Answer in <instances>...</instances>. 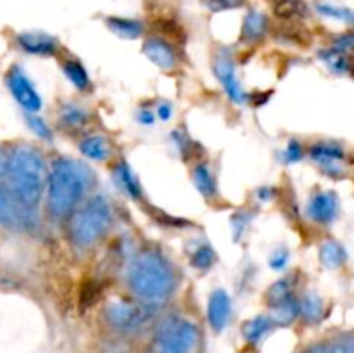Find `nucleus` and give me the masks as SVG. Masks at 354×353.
Instances as JSON below:
<instances>
[{
    "instance_id": "nucleus-30",
    "label": "nucleus",
    "mask_w": 354,
    "mask_h": 353,
    "mask_svg": "<svg viewBox=\"0 0 354 353\" xmlns=\"http://www.w3.org/2000/svg\"><path fill=\"white\" fill-rule=\"evenodd\" d=\"M207 10L214 14L227 12V10H237L245 7L248 0H203Z\"/></svg>"
},
{
    "instance_id": "nucleus-24",
    "label": "nucleus",
    "mask_w": 354,
    "mask_h": 353,
    "mask_svg": "<svg viewBox=\"0 0 354 353\" xmlns=\"http://www.w3.org/2000/svg\"><path fill=\"white\" fill-rule=\"evenodd\" d=\"M315 10H317L320 16L327 17V19L342 21V23H348L354 26V9H349V7L335 6V3L318 0V2H315Z\"/></svg>"
},
{
    "instance_id": "nucleus-40",
    "label": "nucleus",
    "mask_w": 354,
    "mask_h": 353,
    "mask_svg": "<svg viewBox=\"0 0 354 353\" xmlns=\"http://www.w3.org/2000/svg\"><path fill=\"white\" fill-rule=\"evenodd\" d=\"M335 350H337V353H354V339L341 343V345L335 346Z\"/></svg>"
},
{
    "instance_id": "nucleus-20",
    "label": "nucleus",
    "mask_w": 354,
    "mask_h": 353,
    "mask_svg": "<svg viewBox=\"0 0 354 353\" xmlns=\"http://www.w3.org/2000/svg\"><path fill=\"white\" fill-rule=\"evenodd\" d=\"M192 179H194V183H196L197 190H199L206 199H213V197H216L218 194L216 180H214L213 172H211V168L206 165V163H197V165L194 166Z\"/></svg>"
},
{
    "instance_id": "nucleus-33",
    "label": "nucleus",
    "mask_w": 354,
    "mask_h": 353,
    "mask_svg": "<svg viewBox=\"0 0 354 353\" xmlns=\"http://www.w3.org/2000/svg\"><path fill=\"white\" fill-rule=\"evenodd\" d=\"M26 123H28V127H30L31 130H33V134L38 135V137H40V138H44V141H50V138H52L50 128H48V125L45 123V121L41 120V118L35 116V114L30 113L26 116Z\"/></svg>"
},
{
    "instance_id": "nucleus-36",
    "label": "nucleus",
    "mask_w": 354,
    "mask_h": 353,
    "mask_svg": "<svg viewBox=\"0 0 354 353\" xmlns=\"http://www.w3.org/2000/svg\"><path fill=\"white\" fill-rule=\"evenodd\" d=\"M332 47L339 52H344V54L354 52V31H346V33L337 35L332 42Z\"/></svg>"
},
{
    "instance_id": "nucleus-41",
    "label": "nucleus",
    "mask_w": 354,
    "mask_h": 353,
    "mask_svg": "<svg viewBox=\"0 0 354 353\" xmlns=\"http://www.w3.org/2000/svg\"><path fill=\"white\" fill-rule=\"evenodd\" d=\"M308 353H337V350H335V346H315V348H311Z\"/></svg>"
},
{
    "instance_id": "nucleus-1",
    "label": "nucleus",
    "mask_w": 354,
    "mask_h": 353,
    "mask_svg": "<svg viewBox=\"0 0 354 353\" xmlns=\"http://www.w3.org/2000/svg\"><path fill=\"white\" fill-rule=\"evenodd\" d=\"M47 185V170L40 152L30 145L16 147L7 156L2 187L19 210L38 218L37 210Z\"/></svg>"
},
{
    "instance_id": "nucleus-16",
    "label": "nucleus",
    "mask_w": 354,
    "mask_h": 353,
    "mask_svg": "<svg viewBox=\"0 0 354 353\" xmlns=\"http://www.w3.org/2000/svg\"><path fill=\"white\" fill-rule=\"evenodd\" d=\"M106 26L109 31H113L116 37L123 38V40H137L144 35L145 26L140 19L128 16H107Z\"/></svg>"
},
{
    "instance_id": "nucleus-27",
    "label": "nucleus",
    "mask_w": 354,
    "mask_h": 353,
    "mask_svg": "<svg viewBox=\"0 0 354 353\" xmlns=\"http://www.w3.org/2000/svg\"><path fill=\"white\" fill-rule=\"evenodd\" d=\"M320 57L325 64L328 66V69H332L334 73H348L351 69V61H349V55L344 54V52L335 51L334 47L325 48V51L320 52Z\"/></svg>"
},
{
    "instance_id": "nucleus-17",
    "label": "nucleus",
    "mask_w": 354,
    "mask_h": 353,
    "mask_svg": "<svg viewBox=\"0 0 354 353\" xmlns=\"http://www.w3.org/2000/svg\"><path fill=\"white\" fill-rule=\"evenodd\" d=\"M113 176L116 185L120 187L121 192L127 194L131 199L138 201L142 197V185L138 176L135 175L133 170L130 168L127 161H120L113 170Z\"/></svg>"
},
{
    "instance_id": "nucleus-23",
    "label": "nucleus",
    "mask_w": 354,
    "mask_h": 353,
    "mask_svg": "<svg viewBox=\"0 0 354 353\" xmlns=\"http://www.w3.org/2000/svg\"><path fill=\"white\" fill-rule=\"evenodd\" d=\"M62 71H64L66 78L69 80L73 87H76L78 90L85 92V90L90 89V76L86 73L85 66L82 64L76 59H66L62 62Z\"/></svg>"
},
{
    "instance_id": "nucleus-35",
    "label": "nucleus",
    "mask_w": 354,
    "mask_h": 353,
    "mask_svg": "<svg viewBox=\"0 0 354 353\" xmlns=\"http://www.w3.org/2000/svg\"><path fill=\"white\" fill-rule=\"evenodd\" d=\"M301 158H303V145H301L296 138H292V141H289L287 147L283 149L282 161L286 163V165H294V163L301 161Z\"/></svg>"
},
{
    "instance_id": "nucleus-22",
    "label": "nucleus",
    "mask_w": 354,
    "mask_h": 353,
    "mask_svg": "<svg viewBox=\"0 0 354 353\" xmlns=\"http://www.w3.org/2000/svg\"><path fill=\"white\" fill-rule=\"evenodd\" d=\"M325 305L317 293H306L299 300V315L310 324H317L324 318Z\"/></svg>"
},
{
    "instance_id": "nucleus-32",
    "label": "nucleus",
    "mask_w": 354,
    "mask_h": 353,
    "mask_svg": "<svg viewBox=\"0 0 354 353\" xmlns=\"http://www.w3.org/2000/svg\"><path fill=\"white\" fill-rule=\"evenodd\" d=\"M99 296H100L99 284H97L95 280H88V282L83 284L82 291H80V305H82L83 308L90 307V305H93V301L99 300Z\"/></svg>"
},
{
    "instance_id": "nucleus-4",
    "label": "nucleus",
    "mask_w": 354,
    "mask_h": 353,
    "mask_svg": "<svg viewBox=\"0 0 354 353\" xmlns=\"http://www.w3.org/2000/svg\"><path fill=\"white\" fill-rule=\"evenodd\" d=\"M113 221L109 201L104 196H93L78 208L71 220V237L80 248H90L109 230Z\"/></svg>"
},
{
    "instance_id": "nucleus-19",
    "label": "nucleus",
    "mask_w": 354,
    "mask_h": 353,
    "mask_svg": "<svg viewBox=\"0 0 354 353\" xmlns=\"http://www.w3.org/2000/svg\"><path fill=\"white\" fill-rule=\"evenodd\" d=\"M80 151L90 161H106L111 154L109 142L102 135H88L80 142Z\"/></svg>"
},
{
    "instance_id": "nucleus-29",
    "label": "nucleus",
    "mask_w": 354,
    "mask_h": 353,
    "mask_svg": "<svg viewBox=\"0 0 354 353\" xmlns=\"http://www.w3.org/2000/svg\"><path fill=\"white\" fill-rule=\"evenodd\" d=\"M216 262V253L209 244H201L190 255V265L197 270H209Z\"/></svg>"
},
{
    "instance_id": "nucleus-2",
    "label": "nucleus",
    "mask_w": 354,
    "mask_h": 353,
    "mask_svg": "<svg viewBox=\"0 0 354 353\" xmlns=\"http://www.w3.org/2000/svg\"><path fill=\"white\" fill-rule=\"evenodd\" d=\"M127 282L138 300L147 305H158L175 293L176 273L162 253L144 249L128 265Z\"/></svg>"
},
{
    "instance_id": "nucleus-11",
    "label": "nucleus",
    "mask_w": 354,
    "mask_h": 353,
    "mask_svg": "<svg viewBox=\"0 0 354 353\" xmlns=\"http://www.w3.org/2000/svg\"><path fill=\"white\" fill-rule=\"evenodd\" d=\"M144 54L152 64L158 66L159 69H165V71H171L178 64V54H176V48L168 38L161 37V35H156V37H149L144 42Z\"/></svg>"
},
{
    "instance_id": "nucleus-8",
    "label": "nucleus",
    "mask_w": 354,
    "mask_h": 353,
    "mask_svg": "<svg viewBox=\"0 0 354 353\" xmlns=\"http://www.w3.org/2000/svg\"><path fill=\"white\" fill-rule=\"evenodd\" d=\"M149 318V308L144 305L114 301L106 308V320L120 331H128L144 324Z\"/></svg>"
},
{
    "instance_id": "nucleus-25",
    "label": "nucleus",
    "mask_w": 354,
    "mask_h": 353,
    "mask_svg": "<svg viewBox=\"0 0 354 353\" xmlns=\"http://www.w3.org/2000/svg\"><path fill=\"white\" fill-rule=\"evenodd\" d=\"M299 315V300L296 296L272 308V320L277 325H289Z\"/></svg>"
},
{
    "instance_id": "nucleus-12",
    "label": "nucleus",
    "mask_w": 354,
    "mask_h": 353,
    "mask_svg": "<svg viewBox=\"0 0 354 353\" xmlns=\"http://www.w3.org/2000/svg\"><path fill=\"white\" fill-rule=\"evenodd\" d=\"M232 315V300L225 289H214L207 301V320L214 332H221L228 325Z\"/></svg>"
},
{
    "instance_id": "nucleus-15",
    "label": "nucleus",
    "mask_w": 354,
    "mask_h": 353,
    "mask_svg": "<svg viewBox=\"0 0 354 353\" xmlns=\"http://www.w3.org/2000/svg\"><path fill=\"white\" fill-rule=\"evenodd\" d=\"M273 14L283 23H297L310 16L306 0H268Z\"/></svg>"
},
{
    "instance_id": "nucleus-42",
    "label": "nucleus",
    "mask_w": 354,
    "mask_h": 353,
    "mask_svg": "<svg viewBox=\"0 0 354 353\" xmlns=\"http://www.w3.org/2000/svg\"><path fill=\"white\" fill-rule=\"evenodd\" d=\"M6 166H7V156L3 154V151H0V180H3V175H6Z\"/></svg>"
},
{
    "instance_id": "nucleus-31",
    "label": "nucleus",
    "mask_w": 354,
    "mask_h": 353,
    "mask_svg": "<svg viewBox=\"0 0 354 353\" xmlns=\"http://www.w3.org/2000/svg\"><path fill=\"white\" fill-rule=\"evenodd\" d=\"M173 141H175V145H176V149H178V152H180V156H182L183 161H187L190 156H194V149H192L194 142H192V138L185 134V132H182V130L173 132Z\"/></svg>"
},
{
    "instance_id": "nucleus-7",
    "label": "nucleus",
    "mask_w": 354,
    "mask_h": 353,
    "mask_svg": "<svg viewBox=\"0 0 354 353\" xmlns=\"http://www.w3.org/2000/svg\"><path fill=\"white\" fill-rule=\"evenodd\" d=\"M7 87H9L12 97L17 100V104H19L24 111L35 114L41 109L40 93L37 92L35 85L30 82L26 73L21 68L14 66V68L7 73Z\"/></svg>"
},
{
    "instance_id": "nucleus-26",
    "label": "nucleus",
    "mask_w": 354,
    "mask_h": 353,
    "mask_svg": "<svg viewBox=\"0 0 354 353\" xmlns=\"http://www.w3.org/2000/svg\"><path fill=\"white\" fill-rule=\"evenodd\" d=\"M294 287H292V280L290 279H280L277 282H273L272 286L268 287L266 291V301H268V307L273 308L277 305L283 303V301L290 300L294 298Z\"/></svg>"
},
{
    "instance_id": "nucleus-28",
    "label": "nucleus",
    "mask_w": 354,
    "mask_h": 353,
    "mask_svg": "<svg viewBox=\"0 0 354 353\" xmlns=\"http://www.w3.org/2000/svg\"><path fill=\"white\" fill-rule=\"evenodd\" d=\"M88 121V113L76 104H66L61 109V123L68 128H82Z\"/></svg>"
},
{
    "instance_id": "nucleus-38",
    "label": "nucleus",
    "mask_w": 354,
    "mask_h": 353,
    "mask_svg": "<svg viewBox=\"0 0 354 353\" xmlns=\"http://www.w3.org/2000/svg\"><path fill=\"white\" fill-rule=\"evenodd\" d=\"M171 114H173L171 104H169V102L159 104V107H158V116H159V120H161V121H168L169 118H171Z\"/></svg>"
},
{
    "instance_id": "nucleus-18",
    "label": "nucleus",
    "mask_w": 354,
    "mask_h": 353,
    "mask_svg": "<svg viewBox=\"0 0 354 353\" xmlns=\"http://www.w3.org/2000/svg\"><path fill=\"white\" fill-rule=\"evenodd\" d=\"M318 255H320L322 265L328 270L341 269L348 262V251H346V248L339 241H334V239H327V241L322 242Z\"/></svg>"
},
{
    "instance_id": "nucleus-34",
    "label": "nucleus",
    "mask_w": 354,
    "mask_h": 353,
    "mask_svg": "<svg viewBox=\"0 0 354 353\" xmlns=\"http://www.w3.org/2000/svg\"><path fill=\"white\" fill-rule=\"evenodd\" d=\"M249 221H251V215L245 213V211H239V213L232 215V230H234L235 241H241L244 232L248 230Z\"/></svg>"
},
{
    "instance_id": "nucleus-3",
    "label": "nucleus",
    "mask_w": 354,
    "mask_h": 353,
    "mask_svg": "<svg viewBox=\"0 0 354 353\" xmlns=\"http://www.w3.org/2000/svg\"><path fill=\"white\" fill-rule=\"evenodd\" d=\"M92 182L88 166L69 158L52 163L47 175V208L55 218H66L78 210Z\"/></svg>"
},
{
    "instance_id": "nucleus-5",
    "label": "nucleus",
    "mask_w": 354,
    "mask_h": 353,
    "mask_svg": "<svg viewBox=\"0 0 354 353\" xmlns=\"http://www.w3.org/2000/svg\"><path fill=\"white\" fill-rule=\"evenodd\" d=\"M199 341V329L190 320H173L158 338L159 353H190Z\"/></svg>"
},
{
    "instance_id": "nucleus-37",
    "label": "nucleus",
    "mask_w": 354,
    "mask_h": 353,
    "mask_svg": "<svg viewBox=\"0 0 354 353\" xmlns=\"http://www.w3.org/2000/svg\"><path fill=\"white\" fill-rule=\"evenodd\" d=\"M289 260H290L289 249L279 248L272 253V256H270V266H272L273 270H282L286 269Z\"/></svg>"
},
{
    "instance_id": "nucleus-21",
    "label": "nucleus",
    "mask_w": 354,
    "mask_h": 353,
    "mask_svg": "<svg viewBox=\"0 0 354 353\" xmlns=\"http://www.w3.org/2000/svg\"><path fill=\"white\" fill-rule=\"evenodd\" d=\"M273 324H275V322L272 320V317L258 315V317L244 322V325H242V334H244L245 341L252 343V345H258V343L272 331Z\"/></svg>"
},
{
    "instance_id": "nucleus-39",
    "label": "nucleus",
    "mask_w": 354,
    "mask_h": 353,
    "mask_svg": "<svg viewBox=\"0 0 354 353\" xmlns=\"http://www.w3.org/2000/svg\"><path fill=\"white\" fill-rule=\"evenodd\" d=\"M138 121H140L142 125H152L154 123V114L149 109H142L140 113H138Z\"/></svg>"
},
{
    "instance_id": "nucleus-10",
    "label": "nucleus",
    "mask_w": 354,
    "mask_h": 353,
    "mask_svg": "<svg viewBox=\"0 0 354 353\" xmlns=\"http://www.w3.org/2000/svg\"><path fill=\"white\" fill-rule=\"evenodd\" d=\"M310 158L328 176H339L342 173V161L346 158L344 147L337 142H318L310 149Z\"/></svg>"
},
{
    "instance_id": "nucleus-14",
    "label": "nucleus",
    "mask_w": 354,
    "mask_h": 353,
    "mask_svg": "<svg viewBox=\"0 0 354 353\" xmlns=\"http://www.w3.org/2000/svg\"><path fill=\"white\" fill-rule=\"evenodd\" d=\"M17 45L21 51L31 55H54L59 44L52 35L45 31H24L17 35Z\"/></svg>"
},
{
    "instance_id": "nucleus-9",
    "label": "nucleus",
    "mask_w": 354,
    "mask_h": 353,
    "mask_svg": "<svg viewBox=\"0 0 354 353\" xmlns=\"http://www.w3.org/2000/svg\"><path fill=\"white\" fill-rule=\"evenodd\" d=\"M339 196L334 190H320V192H315L310 197L306 206L308 218L315 224L328 225L332 221H335L339 215Z\"/></svg>"
},
{
    "instance_id": "nucleus-13",
    "label": "nucleus",
    "mask_w": 354,
    "mask_h": 353,
    "mask_svg": "<svg viewBox=\"0 0 354 353\" xmlns=\"http://www.w3.org/2000/svg\"><path fill=\"white\" fill-rule=\"evenodd\" d=\"M270 33V17L268 14L259 9H249L242 19L241 42L244 44H258L265 40Z\"/></svg>"
},
{
    "instance_id": "nucleus-6",
    "label": "nucleus",
    "mask_w": 354,
    "mask_h": 353,
    "mask_svg": "<svg viewBox=\"0 0 354 353\" xmlns=\"http://www.w3.org/2000/svg\"><path fill=\"white\" fill-rule=\"evenodd\" d=\"M213 71L214 75H216L218 82H220L221 87H223L228 99L234 100L235 104H242L245 99H248V96L244 93L241 82H239L237 78L234 57H232V52L228 51V48H220V51L214 54Z\"/></svg>"
}]
</instances>
